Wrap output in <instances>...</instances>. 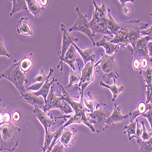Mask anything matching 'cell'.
Instances as JSON below:
<instances>
[{"mask_svg":"<svg viewBox=\"0 0 152 152\" xmlns=\"http://www.w3.org/2000/svg\"><path fill=\"white\" fill-rule=\"evenodd\" d=\"M136 142L139 146L138 152H152V136L147 141L141 138Z\"/></svg>","mask_w":152,"mask_h":152,"instance_id":"83f0119b","label":"cell"},{"mask_svg":"<svg viewBox=\"0 0 152 152\" xmlns=\"http://www.w3.org/2000/svg\"><path fill=\"white\" fill-rule=\"evenodd\" d=\"M20 117H21L20 114L18 111H15L13 113V114H12V119H13L15 122L19 121L20 119Z\"/></svg>","mask_w":152,"mask_h":152,"instance_id":"7dc6e473","label":"cell"},{"mask_svg":"<svg viewBox=\"0 0 152 152\" xmlns=\"http://www.w3.org/2000/svg\"><path fill=\"white\" fill-rule=\"evenodd\" d=\"M97 102L93 97L90 91H88L86 94V97H83V103L85 104V107L88 110H90L91 113H92L94 110Z\"/></svg>","mask_w":152,"mask_h":152,"instance_id":"f1b7e54d","label":"cell"},{"mask_svg":"<svg viewBox=\"0 0 152 152\" xmlns=\"http://www.w3.org/2000/svg\"><path fill=\"white\" fill-rule=\"evenodd\" d=\"M110 115L108 105L100 101L97 102L95 109L92 113H86L88 122L93 125L98 134L105 130V122Z\"/></svg>","mask_w":152,"mask_h":152,"instance_id":"52a82bcc","label":"cell"},{"mask_svg":"<svg viewBox=\"0 0 152 152\" xmlns=\"http://www.w3.org/2000/svg\"><path fill=\"white\" fill-rule=\"evenodd\" d=\"M150 41H151V38L150 36L142 37L137 40L133 52L132 54L134 58H137L141 59L142 58H146L150 61L147 46Z\"/></svg>","mask_w":152,"mask_h":152,"instance_id":"7c38bea8","label":"cell"},{"mask_svg":"<svg viewBox=\"0 0 152 152\" xmlns=\"http://www.w3.org/2000/svg\"><path fill=\"white\" fill-rule=\"evenodd\" d=\"M119 3L121 4L122 7L123 6H124L125 4H127V3H129V2H131V3H133V2H134L133 0H125V1H122V0H119Z\"/></svg>","mask_w":152,"mask_h":152,"instance_id":"681fc988","label":"cell"},{"mask_svg":"<svg viewBox=\"0 0 152 152\" xmlns=\"http://www.w3.org/2000/svg\"><path fill=\"white\" fill-rule=\"evenodd\" d=\"M148 63H149V61L147 58H141V67H140V69H139V71L144 70V69H147V67L149 66Z\"/></svg>","mask_w":152,"mask_h":152,"instance_id":"7bdbcfd3","label":"cell"},{"mask_svg":"<svg viewBox=\"0 0 152 152\" xmlns=\"http://www.w3.org/2000/svg\"><path fill=\"white\" fill-rule=\"evenodd\" d=\"M32 111L34 116L43 126L45 131L50 130V126L56 124V118H54L52 115L48 116L41 108L35 107L33 108Z\"/></svg>","mask_w":152,"mask_h":152,"instance_id":"4fadbf2b","label":"cell"},{"mask_svg":"<svg viewBox=\"0 0 152 152\" xmlns=\"http://www.w3.org/2000/svg\"><path fill=\"white\" fill-rule=\"evenodd\" d=\"M77 130L74 128L63 129L62 134L60 139V142L64 145L66 150L72 144L76 139Z\"/></svg>","mask_w":152,"mask_h":152,"instance_id":"2e32d148","label":"cell"},{"mask_svg":"<svg viewBox=\"0 0 152 152\" xmlns=\"http://www.w3.org/2000/svg\"><path fill=\"white\" fill-rule=\"evenodd\" d=\"M147 90L145 91L146 101L147 104H152V85H145Z\"/></svg>","mask_w":152,"mask_h":152,"instance_id":"74e56055","label":"cell"},{"mask_svg":"<svg viewBox=\"0 0 152 152\" xmlns=\"http://www.w3.org/2000/svg\"><path fill=\"white\" fill-rule=\"evenodd\" d=\"M39 1L40 3V6L42 7H45L48 4L47 0H41V1Z\"/></svg>","mask_w":152,"mask_h":152,"instance_id":"f907efd6","label":"cell"},{"mask_svg":"<svg viewBox=\"0 0 152 152\" xmlns=\"http://www.w3.org/2000/svg\"><path fill=\"white\" fill-rule=\"evenodd\" d=\"M4 108H5L4 105L3 104H1V114H0V118H1L0 123H1V125L10 122V115L6 111Z\"/></svg>","mask_w":152,"mask_h":152,"instance_id":"e575fe53","label":"cell"},{"mask_svg":"<svg viewBox=\"0 0 152 152\" xmlns=\"http://www.w3.org/2000/svg\"><path fill=\"white\" fill-rule=\"evenodd\" d=\"M94 65L95 63L90 61L85 65L81 72L79 83L75 86V90L77 91L76 99L82 103H83V92L85 88L94 81Z\"/></svg>","mask_w":152,"mask_h":152,"instance_id":"ba28073f","label":"cell"},{"mask_svg":"<svg viewBox=\"0 0 152 152\" xmlns=\"http://www.w3.org/2000/svg\"><path fill=\"white\" fill-rule=\"evenodd\" d=\"M0 132L1 136L0 151L14 152L19 143L21 129L10 122L1 125Z\"/></svg>","mask_w":152,"mask_h":152,"instance_id":"277c9868","label":"cell"},{"mask_svg":"<svg viewBox=\"0 0 152 152\" xmlns=\"http://www.w3.org/2000/svg\"><path fill=\"white\" fill-rule=\"evenodd\" d=\"M142 117L146 118L149 122L150 126V130L151 133H152V109L148 110L145 113H144V115H141Z\"/></svg>","mask_w":152,"mask_h":152,"instance_id":"ab89813d","label":"cell"},{"mask_svg":"<svg viewBox=\"0 0 152 152\" xmlns=\"http://www.w3.org/2000/svg\"><path fill=\"white\" fill-rule=\"evenodd\" d=\"M0 50H1V52H0V56H1V57L6 56L8 58L10 57V54L7 53V51L4 47L3 40V39L1 37V39H0Z\"/></svg>","mask_w":152,"mask_h":152,"instance_id":"f35d334b","label":"cell"},{"mask_svg":"<svg viewBox=\"0 0 152 152\" xmlns=\"http://www.w3.org/2000/svg\"><path fill=\"white\" fill-rule=\"evenodd\" d=\"M147 46L148 50V55L150 57V61H152V40L148 42Z\"/></svg>","mask_w":152,"mask_h":152,"instance_id":"c3c4849f","label":"cell"},{"mask_svg":"<svg viewBox=\"0 0 152 152\" xmlns=\"http://www.w3.org/2000/svg\"><path fill=\"white\" fill-rule=\"evenodd\" d=\"M11 1L13 4V7H12V10L10 14V17L13 16V15L21 10H26L27 12H29L26 1H24V0H12Z\"/></svg>","mask_w":152,"mask_h":152,"instance_id":"484cf974","label":"cell"},{"mask_svg":"<svg viewBox=\"0 0 152 152\" xmlns=\"http://www.w3.org/2000/svg\"><path fill=\"white\" fill-rule=\"evenodd\" d=\"M117 53L109 56L105 53L101 54L100 60L94 65V68L100 77L105 83L108 84L111 79L119 77V69L115 60Z\"/></svg>","mask_w":152,"mask_h":152,"instance_id":"3957f363","label":"cell"},{"mask_svg":"<svg viewBox=\"0 0 152 152\" xmlns=\"http://www.w3.org/2000/svg\"><path fill=\"white\" fill-rule=\"evenodd\" d=\"M152 109V104H147L144 102H141L139 104L137 109L136 110L131 111L129 113L130 122H133L136 119L138 118L139 116H141L148 110Z\"/></svg>","mask_w":152,"mask_h":152,"instance_id":"44dd1931","label":"cell"},{"mask_svg":"<svg viewBox=\"0 0 152 152\" xmlns=\"http://www.w3.org/2000/svg\"><path fill=\"white\" fill-rule=\"evenodd\" d=\"M48 75V74H46V72L44 71V68L42 67L40 69V71L39 73L38 74V75L36 76V77L33 79L32 83H35L42 82L46 80Z\"/></svg>","mask_w":152,"mask_h":152,"instance_id":"d590c367","label":"cell"},{"mask_svg":"<svg viewBox=\"0 0 152 152\" xmlns=\"http://www.w3.org/2000/svg\"><path fill=\"white\" fill-rule=\"evenodd\" d=\"M53 72H54V69L53 68H50L48 75L47 77V79H46V82H45V83L43 84V85L42 86V87L41 88V89L38 91L32 93L34 95H35L37 96H42L45 100V104L46 102L47 97H48V96L50 90V87H51V86L54 84V83L55 82L57 81V79H55V78H53L52 80L50 81V77H51Z\"/></svg>","mask_w":152,"mask_h":152,"instance_id":"e0dca14e","label":"cell"},{"mask_svg":"<svg viewBox=\"0 0 152 152\" xmlns=\"http://www.w3.org/2000/svg\"><path fill=\"white\" fill-rule=\"evenodd\" d=\"M72 45L75 47L76 50H77L79 54L80 55L82 60L84 61L85 65H86L87 63L90 61H91L96 64V61H95L96 55L93 53V50L92 48H87L86 49L82 50L75 45V42H73Z\"/></svg>","mask_w":152,"mask_h":152,"instance_id":"7402d4cb","label":"cell"},{"mask_svg":"<svg viewBox=\"0 0 152 152\" xmlns=\"http://www.w3.org/2000/svg\"><path fill=\"white\" fill-rule=\"evenodd\" d=\"M122 10L124 15H125L126 16H130L132 14L131 9L127 4H126L122 6Z\"/></svg>","mask_w":152,"mask_h":152,"instance_id":"f6af8a7d","label":"cell"},{"mask_svg":"<svg viewBox=\"0 0 152 152\" xmlns=\"http://www.w3.org/2000/svg\"><path fill=\"white\" fill-rule=\"evenodd\" d=\"M26 3L29 12H31L35 18H39L45 10V7L40 6L35 0H26Z\"/></svg>","mask_w":152,"mask_h":152,"instance_id":"cb8c5ba5","label":"cell"},{"mask_svg":"<svg viewBox=\"0 0 152 152\" xmlns=\"http://www.w3.org/2000/svg\"><path fill=\"white\" fill-rule=\"evenodd\" d=\"M20 61L14 60L10 66L5 71L1 72V78H4L13 84L22 94L27 91L25 90L24 84L28 83V79L20 68Z\"/></svg>","mask_w":152,"mask_h":152,"instance_id":"8992f818","label":"cell"},{"mask_svg":"<svg viewBox=\"0 0 152 152\" xmlns=\"http://www.w3.org/2000/svg\"><path fill=\"white\" fill-rule=\"evenodd\" d=\"M96 46L97 47H102L104 48L105 54L111 56L115 53H117L118 50L120 49L119 45L111 43L108 40H106V36H104L102 39L96 42Z\"/></svg>","mask_w":152,"mask_h":152,"instance_id":"d6986e66","label":"cell"},{"mask_svg":"<svg viewBox=\"0 0 152 152\" xmlns=\"http://www.w3.org/2000/svg\"><path fill=\"white\" fill-rule=\"evenodd\" d=\"M76 50H76L75 47L72 44V45L70 46V48H69V49L68 50V51L66 52V53L65 54L64 60H63V63H67V64L71 68V69L72 70H74L75 72H77V70H76L75 65H74V63L77 62V65L79 66V68L80 72H81L80 67L79 66L80 60H79V57H77Z\"/></svg>","mask_w":152,"mask_h":152,"instance_id":"ac0fdd59","label":"cell"},{"mask_svg":"<svg viewBox=\"0 0 152 152\" xmlns=\"http://www.w3.org/2000/svg\"><path fill=\"white\" fill-rule=\"evenodd\" d=\"M31 56L32 54L28 56L25 57L20 61V68L25 73L29 71L33 66V61L32 60Z\"/></svg>","mask_w":152,"mask_h":152,"instance_id":"f546056e","label":"cell"},{"mask_svg":"<svg viewBox=\"0 0 152 152\" xmlns=\"http://www.w3.org/2000/svg\"><path fill=\"white\" fill-rule=\"evenodd\" d=\"M139 73L143 75L145 85H152V68L150 66L144 70L139 71Z\"/></svg>","mask_w":152,"mask_h":152,"instance_id":"1f68e13d","label":"cell"},{"mask_svg":"<svg viewBox=\"0 0 152 152\" xmlns=\"http://www.w3.org/2000/svg\"><path fill=\"white\" fill-rule=\"evenodd\" d=\"M133 66L136 70H139L141 67V59L137 58H134L133 63Z\"/></svg>","mask_w":152,"mask_h":152,"instance_id":"bcb514c9","label":"cell"},{"mask_svg":"<svg viewBox=\"0 0 152 152\" xmlns=\"http://www.w3.org/2000/svg\"><path fill=\"white\" fill-rule=\"evenodd\" d=\"M138 118L136 119L133 122H130V123L129 125H125L124 129V134H127L129 140L131 141L133 138H134L136 140H137V136L136 134V124L137 122L138 121Z\"/></svg>","mask_w":152,"mask_h":152,"instance_id":"4316f807","label":"cell"},{"mask_svg":"<svg viewBox=\"0 0 152 152\" xmlns=\"http://www.w3.org/2000/svg\"><path fill=\"white\" fill-rule=\"evenodd\" d=\"M57 85L61 88V94L58 96H60L62 99L68 101L74 111L72 115H63L61 117V118H69V120L63 124V128L65 129L72 124H83L88 126L93 133H94L96 130L94 126L88 122L86 115V113H91L90 110L85 107L83 105V103H82L80 101H78L72 98L60 83H57Z\"/></svg>","mask_w":152,"mask_h":152,"instance_id":"7a4b0ae2","label":"cell"},{"mask_svg":"<svg viewBox=\"0 0 152 152\" xmlns=\"http://www.w3.org/2000/svg\"><path fill=\"white\" fill-rule=\"evenodd\" d=\"M20 98L25 102L32 105L34 108H43L45 105V100L42 96H37L32 93L26 91L20 96Z\"/></svg>","mask_w":152,"mask_h":152,"instance_id":"9a60e30c","label":"cell"},{"mask_svg":"<svg viewBox=\"0 0 152 152\" xmlns=\"http://www.w3.org/2000/svg\"><path fill=\"white\" fill-rule=\"evenodd\" d=\"M51 152H65L64 151V145H63L60 141L53 147Z\"/></svg>","mask_w":152,"mask_h":152,"instance_id":"60d3db41","label":"cell"},{"mask_svg":"<svg viewBox=\"0 0 152 152\" xmlns=\"http://www.w3.org/2000/svg\"><path fill=\"white\" fill-rule=\"evenodd\" d=\"M63 125H60L59 127L56 131V135H55V136L53 139V140L51 144H50V146L49 147L48 150L46 152H51L53 147L57 144V142L58 141H60V137H61V134H62V132H63Z\"/></svg>","mask_w":152,"mask_h":152,"instance_id":"d6a6232c","label":"cell"},{"mask_svg":"<svg viewBox=\"0 0 152 152\" xmlns=\"http://www.w3.org/2000/svg\"><path fill=\"white\" fill-rule=\"evenodd\" d=\"M62 98L57 96L54 93V84L51 87L49 93L46 99V102L43 106L42 110L48 116H50V110L53 109H58L60 111L62 108Z\"/></svg>","mask_w":152,"mask_h":152,"instance_id":"8fae6325","label":"cell"},{"mask_svg":"<svg viewBox=\"0 0 152 152\" xmlns=\"http://www.w3.org/2000/svg\"><path fill=\"white\" fill-rule=\"evenodd\" d=\"M94 6V10L93 13L91 20L89 22L90 28L93 34L110 35H111L107 28V22L108 18L107 15V9L105 3L103 2L102 5H97L95 1H93Z\"/></svg>","mask_w":152,"mask_h":152,"instance_id":"5b68a950","label":"cell"},{"mask_svg":"<svg viewBox=\"0 0 152 152\" xmlns=\"http://www.w3.org/2000/svg\"><path fill=\"white\" fill-rule=\"evenodd\" d=\"M100 86L107 88L111 91L113 94V99H112L113 102H115V100H116L118 96L124 90V87L123 86H118L117 85L116 79H113V83L111 86L105 83L103 81L100 82Z\"/></svg>","mask_w":152,"mask_h":152,"instance_id":"603a6c76","label":"cell"},{"mask_svg":"<svg viewBox=\"0 0 152 152\" xmlns=\"http://www.w3.org/2000/svg\"><path fill=\"white\" fill-rule=\"evenodd\" d=\"M17 31L18 34L23 35H33V31L29 23V18L26 17H21L18 22L17 26Z\"/></svg>","mask_w":152,"mask_h":152,"instance_id":"ffe728a7","label":"cell"},{"mask_svg":"<svg viewBox=\"0 0 152 152\" xmlns=\"http://www.w3.org/2000/svg\"><path fill=\"white\" fill-rule=\"evenodd\" d=\"M60 29L62 34V43L61 45L59 47L57 53L58 57L57 68L59 69L60 74H62L63 69V60H64L65 54L70 46L72 45V43L77 42L79 39L77 38L74 37L68 34L64 24L61 23L60 24Z\"/></svg>","mask_w":152,"mask_h":152,"instance_id":"9c48e42d","label":"cell"},{"mask_svg":"<svg viewBox=\"0 0 152 152\" xmlns=\"http://www.w3.org/2000/svg\"><path fill=\"white\" fill-rule=\"evenodd\" d=\"M75 10L77 15V20H76L73 26L69 29L68 31L69 32L74 31H79L85 34L91 39L93 45L96 46V42L94 41L93 39V37H94V35L93 34L92 31L90 28L89 21L87 20L86 15H84L81 13L79 7H76Z\"/></svg>","mask_w":152,"mask_h":152,"instance_id":"30bf717a","label":"cell"},{"mask_svg":"<svg viewBox=\"0 0 152 152\" xmlns=\"http://www.w3.org/2000/svg\"><path fill=\"white\" fill-rule=\"evenodd\" d=\"M56 135V132H51L50 130L48 131H45V142L44 145L41 148V152H46L49 147L50 146V144H51L53 139Z\"/></svg>","mask_w":152,"mask_h":152,"instance_id":"4dcf8cb0","label":"cell"},{"mask_svg":"<svg viewBox=\"0 0 152 152\" xmlns=\"http://www.w3.org/2000/svg\"><path fill=\"white\" fill-rule=\"evenodd\" d=\"M141 123L142 124V134L141 136V139L143 141H147L151 137L152 133L149 132L147 130V129H146L145 126L144 122L143 121H141Z\"/></svg>","mask_w":152,"mask_h":152,"instance_id":"8d00e7d4","label":"cell"},{"mask_svg":"<svg viewBox=\"0 0 152 152\" xmlns=\"http://www.w3.org/2000/svg\"><path fill=\"white\" fill-rule=\"evenodd\" d=\"M121 111V107L118 105L117 104H115V105H114L113 111L112 112L110 116L107 118L105 122V129H107L108 126L110 125L124 121L129 117V114H126L125 115H122Z\"/></svg>","mask_w":152,"mask_h":152,"instance_id":"5bb4252c","label":"cell"},{"mask_svg":"<svg viewBox=\"0 0 152 152\" xmlns=\"http://www.w3.org/2000/svg\"><path fill=\"white\" fill-rule=\"evenodd\" d=\"M107 15L108 18L107 22V28L111 35H115L120 29V24L118 23L111 14V10L110 8L107 9Z\"/></svg>","mask_w":152,"mask_h":152,"instance_id":"d4e9b609","label":"cell"},{"mask_svg":"<svg viewBox=\"0 0 152 152\" xmlns=\"http://www.w3.org/2000/svg\"><path fill=\"white\" fill-rule=\"evenodd\" d=\"M151 15V20H152V13L150 14ZM144 37V36H150L151 38V41L152 40V25L151 26L146 30H143L141 32V36Z\"/></svg>","mask_w":152,"mask_h":152,"instance_id":"b9f144b4","label":"cell"},{"mask_svg":"<svg viewBox=\"0 0 152 152\" xmlns=\"http://www.w3.org/2000/svg\"><path fill=\"white\" fill-rule=\"evenodd\" d=\"M119 24V31L108 41L119 45L120 49H126L132 54L137 40L141 37V32L147 28L148 23L135 19L124 21Z\"/></svg>","mask_w":152,"mask_h":152,"instance_id":"6da1fadb","label":"cell"},{"mask_svg":"<svg viewBox=\"0 0 152 152\" xmlns=\"http://www.w3.org/2000/svg\"><path fill=\"white\" fill-rule=\"evenodd\" d=\"M142 134V128L140 126V125H139V122L137 121L136 124V134L137 137L136 141H138L139 139L141 138Z\"/></svg>","mask_w":152,"mask_h":152,"instance_id":"ee69618b","label":"cell"},{"mask_svg":"<svg viewBox=\"0 0 152 152\" xmlns=\"http://www.w3.org/2000/svg\"><path fill=\"white\" fill-rule=\"evenodd\" d=\"M80 75L81 74H80L78 72H75L71 69L70 70L69 84L66 86V87L70 88L75 83H77L78 82H79L80 79Z\"/></svg>","mask_w":152,"mask_h":152,"instance_id":"836d02e7","label":"cell"}]
</instances>
